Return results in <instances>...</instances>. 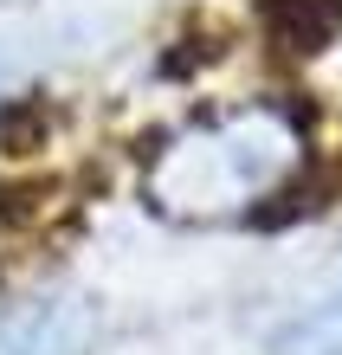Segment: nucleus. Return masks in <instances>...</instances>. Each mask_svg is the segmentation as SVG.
I'll return each instance as SVG.
<instances>
[{
  "instance_id": "f257e3e1",
  "label": "nucleus",
  "mask_w": 342,
  "mask_h": 355,
  "mask_svg": "<svg viewBox=\"0 0 342 355\" xmlns=\"http://www.w3.org/2000/svg\"><path fill=\"white\" fill-rule=\"evenodd\" d=\"M291 168V136L271 116H239L200 142H181L162 162V200L168 207H232L246 194L271 187Z\"/></svg>"
},
{
  "instance_id": "f03ea898",
  "label": "nucleus",
  "mask_w": 342,
  "mask_h": 355,
  "mask_svg": "<svg viewBox=\"0 0 342 355\" xmlns=\"http://www.w3.org/2000/svg\"><path fill=\"white\" fill-rule=\"evenodd\" d=\"M91 304L71 291H46V297L19 304L13 317H0V355H84L91 349Z\"/></svg>"
},
{
  "instance_id": "7ed1b4c3",
  "label": "nucleus",
  "mask_w": 342,
  "mask_h": 355,
  "mask_svg": "<svg viewBox=\"0 0 342 355\" xmlns=\"http://www.w3.org/2000/svg\"><path fill=\"white\" fill-rule=\"evenodd\" d=\"M271 355H342V297L310 310V317H297L284 336L271 343Z\"/></svg>"
}]
</instances>
